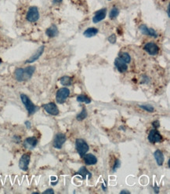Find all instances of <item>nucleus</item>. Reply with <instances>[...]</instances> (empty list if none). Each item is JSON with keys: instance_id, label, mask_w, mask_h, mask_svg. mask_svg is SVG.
<instances>
[{"instance_id": "obj_25", "label": "nucleus", "mask_w": 170, "mask_h": 194, "mask_svg": "<svg viewBox=\"0 0 170 194\" xmlns=\"http://www.w3.org/2000/svg\"><path fill=\"white\" fill-rule=\"evenodd\" d=\"M86 116H87V111H86V108H82V112H80V113L77 116V119L78 120H83V119H85V118H86Z\"/></svg>"}, {"instance_id": "obj_19", "label": "nucleus", "mask_w": 170, "mask_h": 194, "mask_svg": "<svg viewBox=\"0 0 170 194\" xmlns=\"http://www.w3.org/2000/svg\"><path fill=\"white\" fill-rule=\"evenodd\" d=\"M97 33H98V29H97V28H90L85 31L83 35H84L86 37L90 38V37H93V36H95Z\"/></svg>"}, {"instance_id": "obj_18", "label": "nucleus", "mask_w": 170, "mask_h": 194, "mask_svg": "<svg viewBox=\"0 0 170 194\" xmlns=\"http://www.w3.org/2000/svg\"><path fill=\"white\" fill-rule=\"evenodd\" d=\"M154 156H155V160L157 161V164H158L159 166H162L165 160L164 155H163V153H162V151H160V150H156V151L154 153Z\"/></svg>"}, {"instance_id": "obj_12", "label": "nucleus", "mask_w": 170, "mask_h": 194, "mask_svg": "<svg viewBox=\"0 0 170 194\" xmlns=\"http://www.w3.org/2000/svg\"><path fill=\"white\" fill-rule=\"evenodd\" d=\"M106 14H107L106 8L100 9V10H98V11L96 13L95 16H94L93 18V23L97 24V23L100 22V21H103L104 19L105 18V17H106Z\"/></svg>"}, {"instance_id": "obj_7", "label": "nucleus", "mask_w": 170, "mask_h": 194, "mask_svg": "<svg viewBox=\"0 0 170 194\" xmlns=\"http://www.w3.org/2000/svg\"><path fill=\"white\" fill-rule=\"evenodd\" d=\"M148 140L151 143H157V142H160L162 141V137L158 132V131H157L156 129H154L149 133Z\"/></svg>"}, {"instance_id": "obj_9", "label": "nucleus", "mask_w": 170, "mask_h": 194, "mask_svg": "<svg viewBox=\"0 0 170 194\" xmlns=\"http://www.w3.org/2000/svg\"><path fill=\"white\" fill-rule=\"evenodd\" d=\"M43 108L47 112V113L53 115V116H56L59 114V109H58L56 104L53 102L48 103L43 105Z\"/></svg>"}, {"instance_id": "obj_30", "label": "nucleus", "mask_w": 170, "mask_h": 194, "mask_svg": "<svg viewBox=\"0 0 170 194\" xmlns=\"http://www.w3.org/2000/svg\"><path fill=\"white\" fill-rule=\"evenodd\" d=\"M43 193L44 194L45 193H54V191L52 189H48L47 190L44 191V192H43Z\"/></svg>"}, {"instance_id": "obj_35", "label": "nucleus", "mask_w": 170, "mask_h": 194, "mask_svg": "<svg viewBox=\"0 0 170 194\" xmlns=\"http://www.w3.org/2000/svg\"><path fill=\"white\" fill-rule=\"evenodd\" d=\"M155 192H158V187L156 186V187H155Z\"/></svg>"}, {"instance_id": "obj_5", "label": "nucleus", "mask_w": 170, "mask_h": 194, "mask_svg": "<svg viewBox=\"0 0 170 194\" xmlns=\"http://www.w3.org/2000/svg\"><path fill=\"white\" fill-rule=\"evenodd\" d=\"M27 20L30 22H36L39 19V13L36 6H32L29 8L27 13Z\"/></svg>"}, {"instance_id": "obj_37", "label": "nucleus", "mask_w": 170, "mask_h": 194, "mask_svg": "<svg viewBox=\"0 0 170 194\" xmlns=\"http://www.w3.org/2000/svg\"><path fill=\"white\" fill-rule=\"evenodd\" d=\"M108 1H110V0H108Z\"/></svg>"}, {"instance_id": "obj_23", "label": "nucleus", "mask_w": 170, "mask_h": 194, "mask_svg": "<svg viewBox=\"0 0 170 194\" xmlns=\"http://www.w3.org/2000/svg\"><path fill=\"white\" fill-rule=\"evenodd\" d=\"M119 58H121L122 61H124V62H125L126 64L129 63L131 61V57L128 53H125V52L121 53L119 55Z\"/></svg>"}, {"instance_id": "obj_1", "label": "nucleus", "mask_w": 170, "mask_h": 194, "mask_svg": "<svg viewBox=\"0 0 170 194\" xmlns=\"http://www.w3.org/2000/svg\"><path fill=\"white\" fill-rule=\"evenodd\" d=\"M36 70L35 66H28L25 69H17L15 71V78L19 82L26 81L32 77Z\"/></svg>"}, {"instance_id": "obj_27", "label": "nucleus", "mask_w": 170, "mask_h": 194, "mask_svg": "<svg viewBox=\"0 0 170 194\" xmlns=\"http://www.w3.org/2000/svg\"><path fill=\"white\" fill-rule=\"evenodd\" d=\"M108 41L112 44H114L116 43V36L114 34H112L111 36L108 37Z\"/></svg>"}, {"instance_id": "obj_14", "label": "nucleus", "mask_w": 170, "mask_h": 194, "mask_svg": "<svg viewBox=\"0 0 170 194\" xmlns=\"http://www.w3.org/2000/svg\"><path fill=\"white\" fill-rule=\"evenodd\" d=\"M44 49H45L44 46H42L41 47H39V48L38 49V51H36V54H34V55H32L28 61H26V63H32V62H36V60L39 59V57H41L42 54H43V52H44Z\"/></svg>"}, {"instance_id": "obj_29", "label": "nucleus", "mask_w": 170, "mask_h": 194, "mask_svg": "<svg viewBox=\"0 0 170 194\" xmlns=\"http://www.w3.org/2000/svg\"><path fill=\"white\" fill-rule=\"evenodd\" d=\"M152 125H153V127H155V128H158V127H160V123H159V122L157 120V121L153 122V123H152Z\"/></svg>"}, {"instance_id": "obj_22", "label": "nucleus", "mask_w": 170, "mask_h": 194, "mask_svg": "<svg viewBox=\"0 0 170 194\" xmlns=\"http://www.w3.org/2000/svg\"><path fill=\"white\" fill-rule=\"evenodd\" d=\"M77 101H79V102H85L86 104H90L91 102V99L89 98L87 96L84 95V94H81V95L78 96Z\"/></svg>"}, {"instance_id": "obj_36", "label": "nucleus", "mask_w": 170, "mask_h": 194, "mask_svg": "<svg viewBox=\"0 0 170 194\" xmlns=\"http://www.w3.org/2000/svg\"><path fill=\"white\" fill-rule=\"evenodd\" d=\"M2 63V59H1V58H0V64Z\"/></svg>"}, {"instance_id": "obj_11", "label": "nucleus", "mask_w": 170, "mask_h": 194, "mask_svg": "<svg viewBox=\"0 0 170 194\" xmlns=\"http://www.w3.org/2000/svg\"><path fill=\"white\" fill-rule=\"evenodd\" d=\"M114 65L120 72H125L127 71V64L125 63L124 61H122L120 58H116L115 61H114Z\"/></svg>"}, {"instance_id": "obj_26", "label": "nucleus", "mask_w": 170, "mask_h": 194, "mask_svg": "<svg viewBox=\"0 0 170 194\" xmlns=\"http://www.w3.org/2000/svg\"><path fill=\"white\" fill-rule=\"evenodd\" d=\"M139 107L141 108H143V109H144V110L148 111V112H152L155 111V108H154V107L151 106V105H149V104H141V105H139Z\"/></svg>"}, {"instance_id": "obj_21", "label": "nucleus", "mask_w": 170, "mask_h": 194, "mask_svg": "<svg viewBox=\"0 0 170 194\" xmlns=\"http://www.w3.org/2000/svg\"><path fill=\"white\" fill-rule=\"evenodd\" d=\"M76 174L77 175H79L82 176V178H86V176H89L90 178H91V176H92L91 173H90V172L89 171L87 170L86 168H85V167H82V168L79 169V171L77 172Z\"/></svg>"}, {"instance_id": "obj_33", "label": "nucleus", "mask_w": 170, "mask_h": 194, "mask_svg": "<svg viewBox=\"0 0 170 194\" xmlns=\"http://www.w3.org/2000/svg\"><path fill=\"white\" fill-rule=\"evenodd\" d=\"M129 191H126V190H122L121 191V193H129Z\"/></svg>"}, {"instance_id": "obj_28", "label": "nucleus", "mask_w": 170, "mask_h": 194, "mask_svg": "<svg viewBox=\"0 0 170 194\" xmlns=\"http://www.w3.org/2000/svg\"><path fill=\"white\" fill-rule=\"evenodd\" d=\"M119 167H120V161L118 160H117L115 164H114V168H113V169H114V171H115V169H117V168H119Z\"/></svg>"}, {"instance_id": "obj_8", "label": "nucleus", "mask_w": 170, "mask_h": 194, "mask_svg": "<svg viewBox=\"0 0 170 194\" xmlns=\"http://www.w3.org/2000/svg\"><path fill=\"white\" fill-rule=\"evenodd\" d=\"M144 49L146 52H148L150 55H152V56H155L158 54L159 51V47L154 43H146Z\"/></svg>"}, {"instance_id": "obj_34", "label": "nucleus", "mask_w": 170, "mask_h": 194, "mask_svg": "<svg viewBox=\"0 0 170 194\" xmlns=\"http://www.w3.org/2000/svg\"><path fill=\"white\" fill-rule=\"evenodd\" d=\"M167 13H168V16L169 17V6H168V9H167Z\"/></svg>"}, {"instance_id": "obj_6", "label": "nucleus", "mask_w": 170, "mask_h": 194, "mask_svg": "<svg viewBox=\"0 0 170 194\" xmlns=\"http://www.w3.org/2000/svg\"><path fill=\"white\" fill-rule=\"evenodd\" d=\"M66 142V135L62 133H59L55 136L54 140L53 142V147L57 149H60L62 148V146L64 145V142Z\"/></svg>"}, {"instance_id": "obj_31", "label": "nucleus", "mask_w": 170, "mask_h": 194, "mask_svg": "<svg viewBox=\"0 0 170 194\" xmlns=\"http://www.w3.org/2000/svg\"><path fill=\"white\" fill-rule=\"evenodd\" d=\"M25 124H26L27 127H28V128H30V127H31V123H30V122H28V121L25 122Z\"/></svg>"}, {"instance_id": "obj_15", "label": "nucleus", "mask_w": 170, "mask_h": 194, "mask_svg": "<svg viewBox=\"0 0 170 194\" xmlns=\"http://www.w3.org/2000/svg\"><path fill=\"white\" fill-rule=\"evenodd\" d=\"M140 31L142 32V33L145 34V35H148V36H153V37H157L158 35L156 33L155 30L152 29V28H148V27L143 24L140 27Z\"/></svg>"}, {"instance_id": "obj_16", "label": "nucleus", "mask_w": 170, "mask_h": 194, "mask_svg": "<svg viewBox=\"0 0 170 194\" xmlns=\"http://www.w3.org/2000/svg\"><path fill=\"white\" fill-rule=\"evenodd\" d=\"M46 34L49 38H53L58 35V28L56 25L53 24L49 28H48L46 31Z\"/></svg>"}, {"instance_id": "obj_24", "label": "nucleus", "mask_w": 170, "mask_h": 194, "mask_svg": "<svg viewBox=\"0 0 170 194\" xmlns=\"http://www.w3.org/2000/svg\"><path fill=\"white\" fill-rule=\"evenodd\" d=\"M118 14H119V10H118V8L114 7L112 9H111V10H110V14H109V17H110V19L114 20V18H116V17H118Z\"/></svg>"}, {"instance_id": "obj_13", "label": "nucleus", "mask_w": 170, "mask_h": 194, "mask_svg": "<svg viewBox=\"0 0 170 194\" xmlns=\"http://www.w3.org/2000/svg\"><path fill=\"white\" fill-rule=\"evenodd\" d=\"M37 143H38V140L36 137H30V138H28L26 140L24 141V147L26 148V149H32L36 147Z\"/></svg>"}, {"instance_id": "obj_3", "label": "nucleus", "mask_w": 170, "mask_h": 194, "mask_svg": "<svg viewBox=\"0 0 170 194\" xmlns=\"http://www.w3.org/2000/svg\"><path fill=\"white\" fill-rule=\"evenodd\" d=\"M75 147H76L77 152H78V153H79L81 157H84L86 155V153L89 151V149H90L87 143L85 142V140L81 139V138H79V139L76 140Z\"/></svg>"}, {"instance_id": "obj_10", "label": "nucleus", "mask_w": 170, "mask_h": 194, "mask_svg": "<svg viewBox=\"0 0 170 194\" xmlns=\"http://www.w3.org/2000/svg\"><path fill=\"white\" fill-rule=\"evenodd\" d=\"M30 162V155L26 153L21 157V160L19 161V167L21 170L23 171H28V165Z\"/></svg>"}, {"instance_id": "obj_20", "label": "nucleus", "mask_w": 170, "mask_h": 194, "mask_svg": "<svg viewBox=\"0 0 170 194\" xmlns=\"http://www.w3.org/2000/svg\"><path fill=\"white\" fill-rule=\"evenodd\" d=\"M60 82L63 86H71L72 84V78L67 76H64L60 79Z\"/></svg>"}, {"instance_id": "obj_32", "label": "nucleus", "mask_w": 170, "mask_h": 194, "mask_svg": "<svg viewBox=\"0 0 170 194\" xmlns=\"http://www.w3.org/2000/svg\"><path fill=\"white\" fill-rule=\"evenodd\" d=\"M61 2L62 0H53V2H55V3H60Z\"/></svg>"}, {"instance_id": "obj_4", "label": "nucleus", "mask_w": 170, "mask_h": 194, "mask_svg": "<svg viewBox=\"0 0 170 194\" xmlns=\"http://www.w3.org/2000/svg\"><path fill=\"white\" fill-rule=\"evenodd\" d=\"M70 95V90L68 88H60V90H58L56 92V101L60 104H63L64 101L67 100V98L69 97Z\"/></svg>"}, {"instance_id": "obj_2", "label": "nucleus", "mask_w": 170, "mask_h": 194, "mask_svg": "<svg viewBox=\"0 0 170 194\" xmlns=\"http://www.w3.org/2000/svg\"><path fill=\"white\" fill-rule=\"evenodd\" d=\"M21 101H22L23 104H24L25 108H26V109L28 110V113L30 114V115L34 114L38 110V107L36 106V105L32 102L30 98L27 95H25V94H21Z\"/></svg>"}, {"instance_id": "obj_17", "label": "nucleus", "mask_w": 170, "mask_h": 194, "mask_svg": "<svg viewBox=\"0 0 170 194\" xmlns=\"http://www.w3.org/2000/svg\"><path fill=\"white\" fill-rule=\"evenodd\" d=\"M84 157V161L86 165H94V164L97 163V157L94 155H93V154H91V153L85 155Z\"/></svg>"}]
</instances>
